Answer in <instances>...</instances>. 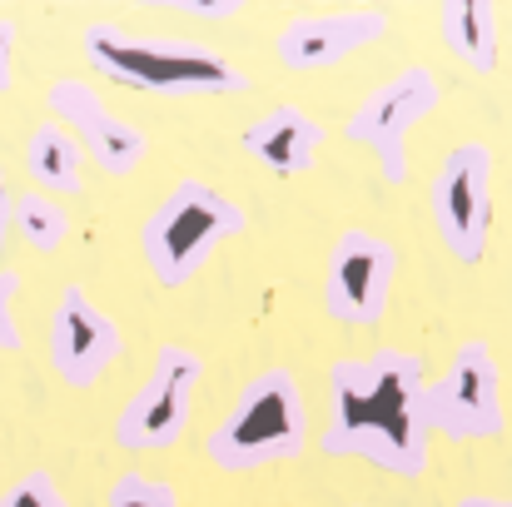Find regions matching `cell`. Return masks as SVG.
Masks as SVG:
<instances>
[{"mask_svg":"<svg viewBox=\"0 0 512 507\" xmlns=\"http://www.w3.org/2000/svg\"><path fill=\"white\" fill-rule=\"evenodd\" d=\"M10 204H15V194H10V184H5V169H0V249L10 244Z\"/></svg>","mask_w":512,"mask_h":507,"instance_id":"7402d4cb","label":"cell"},{"mask_svg":"<svg viewBox=\"0 0 512 507\" xmlns=\"http://www.w3.org/2000/svg\"><path fill=\"white\" fill-rule=\"evenodd\" d=\"M438 35L458 65H468L483 80L498 75V5L493 0H443Z\"/></svg>","mask_w":512,"mask_h":507,"instance_id":"5bb4252c","label":"cell"},{"mask_svg":"<svg viewBox=\"0 0 512 507\" xmlns=\"http://www.w3.org/2000/svg\"><path fill=\"white\" fill-rule=\"evenodd\" d=\"M324 140H329L324 125H319L304 105H274V110H264V115L239 135L244 155L259 160V165L269 169V174H279V179L309 174V169L319 165V155H324Z\"/></svg>","mask_w":512,"mask_h":507,"instance_id":"4fadbf2b","label":"cell"},{"mask_svg":"<svg viewBox=\"0 0 512 507\" xmlns=\"http://www.w3.org/2000/svg\"><path fill=\"white\" fill-rule=\"evenodd\" d=\"M309 448V403L289 368L254 373L229 413L204 438V453L219 473H259L274 463H294Z\"/></svg>","mask_w":512,"mask_h":507,"instance_id":"3957f363","label":"cell"},{"mask_svg":"<svg viewBox=\"0 0 512 507\" xmlns=\"http://www.w3.org/2000/svg\"><path fill=\"white\" fill-rule=\"evenodd\" d=\"M0 507H70V498L60 493V483L45 468H30L0 493Z\"/></svg>","mask_w":512,"mask_h":507,"instance_id":"ac0fdd59","label":"cell"},{"mask_svg":"<svg viewBox=\"0 0 512 507\" xmlns=\"http://www.w3.org/2000/svg\"><path fill=\"white\" fill-rule=\"evenodd\" d=\"M398 279V249L373 229H343L329 249L324 274V309L348 329H373L393 299Z\"/></svg>","mask_w":512,"mask_h":507,"instance_id":"9c48e42d","label":"cell"},{"mask_svg":"<svg viewBox=\"0 0 512 507\" xmlns=\"http://www.w3.org/2000/svg\"><path fill=\"white\" fill-rule=\"evenodd\" d=\"M85 60L130 85V90H145V95H165V100H219V95H244L249 90V75L239 65H229L219 50L209 45H189L179 35H135V30H120L110 20H90L85 35Z\"/></svg>","mask_w":512,"mask_h":507,"instance_id":"7a4b0ae2","label":"cell"},{"mask_svg":"<svg viewBox=\"0 0 512 507\" xmlns=\"http://www.w3.org/2000/svg\"><path fill=\"white\" fill-rule=\"evenodd\" d=\"M160 10H174V15H194V20H229L244 10V0H224V5H189V0H160Z\"/></svg>","mask_w":512,"mask_h":507,"instance_id":"ffe728a7","label":"cell"},{"mask_svg":"<svg viewBox=\"0 0 512 507\" xmlns=\"http://www.w3.org/2000/svg\"><path fill=\"white\" fill-rule=\"evenodd\" d=\"M204 383V358L184 343H160L145 383L115 418V443L125 453H165L184 438L194 393Z\"/></svg>","mask_w":512,"mask_h":507,"instance_id":"8992f818","label":"cell"},{"mask_svg":"<svg viewBox=\"0 0 512 507\" xmlns=\"http://www.w3.org/2000/svg\"><path fill=\"white\" fill-rule=\"evenodd\" d=\"M423 423L448 443H488L503 433V368L483 338L458 343L438 383H423Z\"/></svg>","mask_w":512,"mask_h":507,"instance_id":"5b68a950","label":"cell"},{"mask_svg":"<svg viewBox=\"0 0 512 507\" xmlns=\"http://www.w3.org/2000/svg\"><path fill=\"white\" fill-rule=\"evenodd\" d=\"M105 507H184L174 483L150 478V473H120L105 493Z\"/></svg>","mask_w":512,"mask_h":507,"instance_id":"e0dca14e","label":"cell"},{"mask_svg":"<svg viewBox=\"0 0 512 507\" xmlns=\"http://www.w3.org/2000/svg\"><path fill=\"white\" fill-rule=\"evenodd\" d=\"M10 229H20V239L35 249V254H55L65 239H70V214L60 199L30 189V194H15L10 204Z\"/></svg>","mask_w":512,"mask_h":507,"instance_id":"2e32d148","label":"cell"},{"mask_svg":"<svg viewBox=\"0 0 512 507\" xmlns=\"http://www.w3.org/2000/svg\"><path fill=\"white\" fill-rule=\"evenodd\" d=\"M358 507H368V503H358Z\"/></svg>","mask_w":512,"mask_h":507,"instance_id":"cb8c5ba5","label":"cell"},{"mask_svg":"<svg viewBox=\"0 0 512 507\" xmlns=\"http://www.w3.org/2000/svg\"><path fill=\"white\" fill-rule=\"evenodd\" d=\"M423 383L428 368L408 348L339 358L329 368V428L319 448L329 458H363L398 478H418L433 448L423 423Z\"/></svg>","mask_w":512,"mask_h":507,"instance_id":"6da1fadb","label":"cell"},{"mask_svg":"<svg viewBox=\"0 0 512 507\" xmlns=\"http://www.w3.org/2000/svg\"><path fill=\"white\" fill-rule=\"evenodd\" d=\"M80 165H85L80 145H75L55 120H40V125L30 130V140H25V174L35 179L40 194H65V199H75L80 184H85Z\"/></svg>","mask_w":512,"mask_h":507,"instance_id":"9a60e30c","label":"cell"},{"mask_svg":"<svg viewBox=\"0 0 512 507\" xmlns=\"http://www.w3.org/2000/svg\"><path fill=\"white\" fill-rule=\"evenodd\" d=\"M115 358H125V334L120 324L80 289L65 284L50 314V368L60 373L65 388H95Z\"/></svg>","mask_w":512,"mask_h":507,"instance_id":"8fae6325","label":"cell"},{"mask_svg":"<svg viewBox=\"0 0 512 507\" xmlns=\"http://www.w3.org/2000/svg\"><path fill=\"white\" fill-rule=\"evenodd\" d=\"M15 20L10 15H0V95L15 85Z\"/></svg>","mask_w":512,"mask_h":507,"instance_id":"44dd1931","label":"cell"},{"mask_svg":"<svg viewBox=\"0 0 512 507\" xmlns=\"http://www.w3.org/2000/svg\"><path fill=\"white\" fill-rule=\"evenodd\" d=\"M388 35V15L373 10V5H358V10H324V15H289L279 40H274V55L284 70H334L339 60L368 50L373 40Z\"/></svg>","mask_w":512,"mask_h":507,"instance_id":"7c38bea8","label":"cell"},{"mask_svg":"<svg viewBox=\"0 0 512 507\" xmlns=\"http://www.w3.org/2000/svg\"><path fill=\"white\" fill-rule=\"evenodd\" d=\"M244 229H249V214H244L239 199H229L224 189L184 174V179H174L170 194L145 214V224H140V254H145L150 274L165 289H184Z\"/></svg>","mask_w":512,"mask_h":507,"instance_id":"277c9868","label":"cell"},{"mask_svg":"<svg viewBox=\"0 0 512 507\" xmlns=\"http://www.w3.org/2000/svg\"><path fill=\"white\" fill-rule=\"evenodd\" d=\"M453 507H508L503 498H488V493H468V498H458Z\"/></svg>","mask_w":512,"mask_h":507,"instance_id":"603a6c76","label":"cell"},{"mask_svg":"<svg viewBox=\"0 0 512 507\" xmlns=\"http://www.w3.org/2000/svg\"><path fill=\"white\" fill-rule=\"evenodd\" d=\"M428 214L443 249L458 264H478L493 234V150L468 140L453 145L428 184Z\"/></svg>","mask_w":512,"mask_h":507,"instance_id":"ba28073f","label":"cell"},{"mask_svg":"<svg viewBox=\"0 0 512 507\" xmlns=\"http://www.w3.org/2000/svg\"><path fill=\"white\" fill-rule=\"evenodd\" d=\"M15 299H20V274L0 269V353H20L25 348V334L15 324Z\"/></svg>","mask_w":512,"mask_h":507,"instance_id":"d6986e66","label":"cell"},{"mask_svg":"<svg viewBox=\"0 0 512 507\" xmlns=\"http://www.w3.org/2000/svg\"><path fill=\"white\" fill-rule=\"evenodd\" d=\"M45 105H50L55 125L80 145V155H90L105 174L125 179V174H135V169L145 165V155H150L145 130L130 125V120H120V115L100 100L95 85H85V80H55V85L45 90Z\"/></svg>","mask_w":512,"mask_h":507,"instance_id":"30bf717a","label":"cell"},{"mask_svg":"<svg viewBox=\"0 0 512 507\" xmlns=\"http://www.w3.org/2000/svg\"><path fill=\"white\" fill-rule=\"evenodd\" d=\"M438 100H443L438 75L428 65H408V70H398L393 80H383L378 90H368L358 100V110L343 120V140L373 150L383 179L403 184L408 179V140L438 110Z\"/></svg>","mask_w":512,"mask_h":507,"instance_id":"52a82bcc","label":"cell"}]
</instances>
